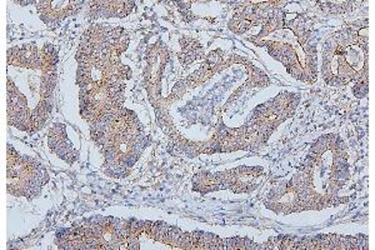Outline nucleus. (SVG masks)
<instances>
[{
    "mask_svg": "<svg viewBox=\"0 0 375 250\" xmlns=\"http://www.w3.org/2000/svg\"><path fill=\"white\" fill-rule=\"evenodd\" d=\"M354 94H355V97H359V98H362V97H365L366 93H368V85L366 84H358L354 86Z\"/></svg>",
    "mask_w": 375,
    "mask_h": 250,
    "instance_id": "obj_1",
    "label": "nucleus"
},
{
    "mask_svg": "<svg viewBox=\"0 0 375 250\" xmlns=\"http://www.w3.org/2000/svg\"><path fill=\"white\" fill-rule=\"evenodd\" d=\"M231 245L233 249H244V238H231Z\"/></svg>",
    "mask_w": 375,
    "mask_h": 250,
    "instance_id": "obj_2",
    "label": "nucleus"
},
{
    "mask_svg": "<svg viewBox=\"0 0 375 250\" xmlns=\"http://www.w3.org/2000/svg\"><path fill=\"white\" fill-rule=\"evenodd\" d=\"M178 6H179V9H180V11H186L188 9L190 8V1H179L178 3Z\"/></svg>",
    "mask_w": 375,
    "mask_h": 250,
    "instance_id": "obj_3",
    "label": "nucleus"
},
{
    "mask_svg": "<svg viewBox=\"0 0 375 250\" xmlns=\"http://www.w3.org/2000/svg\"><path fill=\"white\" fill-rule=\"evenodd\" d=\"M8 93H18V89H16L15 84L10 80V79L8 80Z\"/></svg>",
    "mask_w": 375,
    "mask_h": 250,
    "instance_id": "obj_4",
    "label": "nucleus"
},
{
    "mask_svg": "<svg viewBox=\"0 0 375 250\" xmlns=\"http://www.w3.org/2000/svg\"><path fill=\"white\" fill-rule=\"evenodd\" d=\"M183 16H184V19L186 20V22H190V20L194 19L193 14H191V12H188V10L186 11H183Z\"/></svg>",
    "mask_w": 375,
    "mask_h": 250,
    "instance_id": "obj_5",
    "label": "nucleus"
}]
</instances>
